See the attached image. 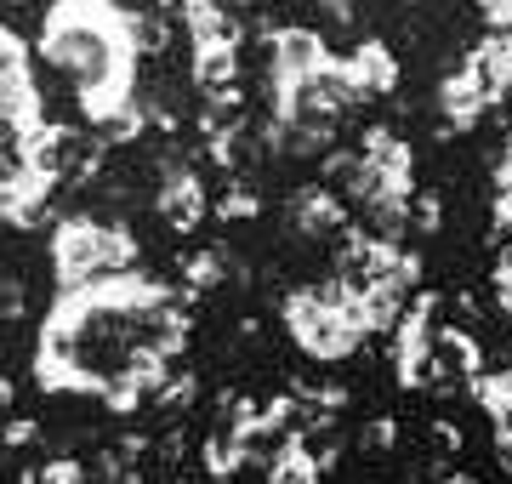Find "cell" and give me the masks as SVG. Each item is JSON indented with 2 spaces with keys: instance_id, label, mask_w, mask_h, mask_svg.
I'll return each instance as SVG.
<instances>
[{
  "instance_id": "8",
  "label": "cell",
  "mask_w": 512,
  "mask_h": 484,
  "mask_svg": "<svg viewBox=\"0 0 512 484\" xmlns=\"http://www.w3.org/2000/svg\"><path fill=\"white\" fill-rule=\"evenodd\" d=\"M450 484H478V479H450Z\"/></svg>"
},
{
  "instance_id": "2",
  "label": "cell",
  "mask_w": 512,
  "mask_h": 484,
  "mask_svg": "<svg viewBox=\"0 0 512 484\" xmlns=\"http://www.w3.org/2000/svg\"><path fill=\"white\" fill-rule=\"evenodd\" d=\"M40 63L74 86V103L114 143L143 126L137 109V57H143V18L120 0H52L40 18Z\"/></svg>"
},
{
  "instance_id": "1",
  "label": "cell",
  "mask_w": 512,
  "mask_h": 484,
  "mask_svg": "<svg viewBox=\"0 0 512 484\" xmlns=\"http://www.w3.org/2000/svg\"><path fill=\"white\" fill-rule=\"evenodd\" d=\"M188 342V297L137 268L57 285L35 336V382L46 393H97L109 410L154 399L171 354Z\"/></svg>"
},
{
  "instance_id": "5",
  "label": "cell",
  "mask_w": 512,
  "mask_h": 484,
  "mask_svg": "<svg viewBox=\"0 0 512 484\" xmlns=\"http://www.w3.org/2000/svg\"><path fill=\"white\" fill-rule=\"evenodd\" d=\"M160 217H165V228H183V234L205 223V183L194 171H177V177L160 188Z\"/></svg>"
},
{
  "instance_id": "3",
  "label": "cell",
  "mask_w": 512,
  "mask_h": 484,
  "mask_svg": "<svg viewBox=\"0 0 512 484\" xmlns=\"http://www.w3.org/2000/svg\"><path fill=\"white\" fill-rule=\"evenodd\" d=\"M285 325H291V336L302 342V354L325 359V365L330 359H348L370 336V314L336 280L291 291V297H285Z\"/></svg>"
},
{
  "instance_id": "4",
  "label": "cell",
  "mask_w": 512,
  "mask_h": 484,
  "mask_svg": "<svg viewBox=\"0 0 512 484\" xmlns=\"http://www.w3.org/2000/svg\"><path fill=\"white\" fill-rule=\"evenodd\" d=\"M131 262H137V240H131L126 228L92 223V217H69L52 234L57 285H86V280H103V274H126Z\"/></svg>"
},
{
  "instance_id": "6",
  "label": "cell",
  "mask_w": 512,
  "mask_h": 484,
  "mask_svg": "<svg viewBox=\"0 0 512 484\" xmlns=\"http://www.w3.org/2000/svg\"><path fill=\"white\" fill-rule=\"evenodd\" d=\"M478 12H484V23H490L495 35L512 40V0H478Z\"/></svg>"
},
{
  "instance_id": "7",
  "label": "cell",
  "mask_w": 512,
  "mask_h": 484,
  "mask_svg": "<svg viewBox=\"0 0 512 484\" xmlns=\"http://www.w3.org/2000/svg\"><path fill=\"white\" fill-rule=\"evenodd\" d=\"M29 439H35V422H29V416H18V422L6 428V445H12V450H23Z\"/></svg>"
}]
</instances>
